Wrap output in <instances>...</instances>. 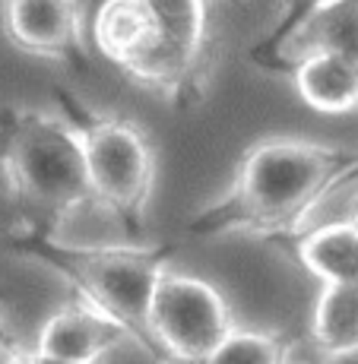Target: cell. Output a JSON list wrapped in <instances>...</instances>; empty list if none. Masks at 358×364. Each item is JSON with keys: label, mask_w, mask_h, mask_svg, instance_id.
Returning a JSON list of instances; mask_svg holds the SVG:
<instances>
[{"label": "cell", "mask_w": 358, "mask_h": 364, "mask_svg": "<svg viewBox=\"0 0 358 364\" xmlns=\"http://www.w3.org/2000/svg\"><path fill=\"white\" fill-rule=\"evenodd\" d=\"M4 32L32 58L86 67L83 13L76 0H4Z\"/></svg>", "instance_id": "7"}, {"label": "cell", "mask_w": 358, "mask_h": 364, "mask_svg": "<svg viewBox=\"0 0 358 364\" xmlns=\"http://www.w3.org/2000/svg\"><path fill=\"white\" fill-rule=\"evenodd\" d=\"M327 4H333V0H283V6H279L276 19L270 23V29H266L263 38L248 51V60L254 67H260L301 23H307V19H311L317 10H324Z\"/></svg>", "instance_id": "16"}, {"label": "cell", "mask_w": 358, "mask_h": 364, "mask_svg": "<svg viewBox=\"0 0 358 364\" xmlns=\"http://www.w3.org/2000/svg\"><path fill=\"white\" fill-rule=\"evenodd\" d=\"M352 222H355V225H358V206H355V213H352Z\"/></svg>", "instance_id": "20"}, {"label": "cell", "mask_w": 358, "mask_h": 364, "mask_svg": "<svg viewBox=\"0 0 358 364\" xmlns=\"http://www.w3.org/2000/svg\"><path fill=\"white\" fill-rule=\"evenodd\" d=\"M146 4L159 26L156 45L124 70V76L174 102L196 95L209 48L206 0H146Z\"/></svg>", "instance_id": "5"}, {"label": "cell", "mask_w": 358, "mask_h": 364, "mask_svg": "<svg viewBox=\"0 0 358 364\" xmlns=\"http://www.w3.org/2000/svg\"><path fill=\"white\" fill-rule=\"evenodd\" d=\"M10 244L19 254H29L58 269L89 304L115 317L156 364H172L162 342L152 333V295L165 272V250L159 244H73L29 222L13 228Z\"/></svg>", "instance_id": "2"}, {"label": "cell", "mask_w": 358, "mask_h": 364, "mask_svg": "<svg viewBox=\"0 0 358 364\" xmlns=\"http://www.w3.org/2000/svg\"><path fill=\"white\" fill-rule=\"evenodd\" d=\"M133 342L130 333L117 323L115 317H108L105 311H98L95 304H70L64 311L51 314L45 320L38 333V355H51V358L64 361H80L93 364L102 358L105 352Z\"/></svg>", "instance_id": "8"}, {"label": "cell", "mask_w": 358, "mask_h": 364, "mask_svg": "<svg viewBox=\"0 0 358 364\" xmlns=\"http://www.w3.org/2000/svg\"><path fill=\"white\" fill-rule=\"evenodd\" d=\"M352 159V149L333 143L298 136L260 139L238 162L228 191L187 219V232L200 237L231 232L289 237L301 215Z\"/></svg>", "instance_id": "1"}, {"label": "cell", "mask_w": 358, "mask_h": 364, "mask_svg": "<svg viewBox=\"0 0 358 364\" xmlns=\"http://www.w3.org/2000/svg\"><path fill=\"white\" fill-rule=\"evenodd\" d=\"M156 35L159 26L146 0H102L95 10L93 38L121 73L156 45Z\"/></svg>", "instance_id": "11"}, {"label": "cell", "mask_w": 358, "mask_h": 364, "mask_svg": "<svg viewBox=\"0 0 358 364\" xmlns=\"http://www.w3.org/2000/svg\"><path fill=\"white\" fill-rule=\"evenodd\" d=\"M32 364H80V361H64V358H51V355L32 352Z\"/></svg>", "instance_id": "18"}, {"label": "cell", "mask_w": 358, "mask_h": 364, "mask_svg": "<svg viewBox=\"0 0 358 364\" xmlns=\"http://www.w3.org/2000/svg\"><path fill=\"white\" fill-rule=\"evenodd\" d=\"M0 364H32V355H26L4 326H0Z\"/></svg>", "instance_id": "17"}, {"label": "cell", "mask_w": 358, "mask_h": 364, "mask_svg": "<svg viewBox=\"0 0 358 364\" xmlns=\"http://www.w3.org/2000/svg\"><path fill=\"white\" fill-rule=\"evenodd\" d=\"M0 171L23 213L19 222L54 228L76 213L105 206L89 178L83 139L64 114L0 111Z\"/></svg>", "instance_id": "3"}, {"label": "cell", "mask_w": 358, "mask_h": 364, "mask_svg": "<svg viewBox=\"0 0 358 364\" xmlns=\"http://www.w3.org/2000/svg\"><path fill=\"white\" fill-rule=\"evenodd\" d=\"M311 330L330 358L358 352V285H324Z\"/></svg>", "instance_id": "13"}, {"label": "cell", "mask_w": 358, "mask_h": 364, "mask_svg": "<svg viewBox=\"0 0 358 364\" xmlns=\"http://www.w3.org/2000/svg\"><path fill=\"white\" fill-rule=\"evenodd\" d=\"M330 364H358V352H352V355H336V358H330Z\"/></svg>", "instance_id": "19"}, {"label": "cell", "mask_w": 358, "mask_h": 364, "mask_svg": "<svg viewBox=\"0 0 358 364\" xmlns=\"http://www.w3.org/2000/svg\"><path fill=\"white\" fill-rule=\"evenodd\" d=\"M200 364H289V348L276 336L235 330Z\"/></svg>", "instance_id": "15"}, {"label": "cell", "mask_w": 358, "mask_h": 364, "mask_svg": "<svg viewBox=\"0 0 358 364\" xmlns=\"http://www.w3.org/2000/svg\"><path fill=\"white\" fill-rule=\"evenodd\" d=\"M317 51L346 54L358 60V0H333L301 23L276 51L260 64L266 73H289L295 60Z\"/></svg>", "instance_id": "9"}, {"label": "cell", "mask_w": 358, "mask_h": 364, "mask_svg": "<svg viewBox=\"0 0 358 364\" xmlns=\"http://www.w3.org/2000/svg\"><path fill=\"white\" fill-rule=\"evenodd\" d=\"M295 92L307 108L320 114H349L358 111V60L346 54L317 51L289 67Z\"/></svg>", "instance_id": "10"}, {"label": "cell", "mask_w": 358, "mask_h": 364, "mask_svg": "<svg viewBox=\"0 0 358 364\" xmlns=\"http://www.w3.org/2000/svg\"><path fill=\"white\" fill-rule=\"evenodd\" d=\"M60 114L73 124L83 139L95 197L133 235L143 237L146 206L156 181V156L149 139L130 117L95 111L70 92H60Z\"/></svg>", "instance_id": "4"}, {"label": "cell", "mask_w": 358, "mask_h": 364, "mask_svg": "<svg viewBox=\"0 0 358 364\" xmlns=\"http://www.w3.org/2000/svg\"><path fill=\"white\" fill-rule=\"evenodd\" d=\"M152 333L172 364H200L235 333V317L209 282L165 269L152 295Z\"/></svg>", "instance_id": "6"}, {"label": "cell", "mask_w": 358, "mask_h": 364, "mask_svg": "<svg viewBox=\"0 0 358 364\" xmlns=\"http://www.w3.org/2000/svg\"><path fill=\"white\" fill-rule=\"evenodd\" d=\"M301 266L324 285H358V225L330 222L292 237Z\"/></svg>", "instance_id": "12"}, {"label": "cell", "mask_w": 358, "mask_h": 364, "mask_svg": "<svg viewBox=\"0 0 358 364\" xmlns=\"http://www.w3.org/2000/svg\"><path fill=\"white\" fill-rule=\"evenodd\" d=\"M358 206V152L355 159L342 168V174L333 181V184L327 187L324 193H320L317 200H314V206L307 209L305 215H301V222L292 228L289 237H298L305 232H311V228H320V225H330V222H346L352 219Z\"/></svg>", "instance_id": "14"}]
</instances>
